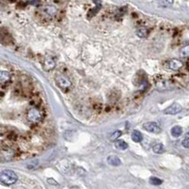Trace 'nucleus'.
Listing matches in <instances>:
<instances>
[{
    "label": "nucleus",
    "mask_w": 189,
    "mask_h": 189,
    "mask_svg": "<svg viewBox=\"0 0 189 189\" xmlns=\"http://www.w3.org/2000/svg\"><path fill=\"white\" fill-rule=\"evenodd\" d=\"M18 180L17 174L11 169H5L0 172V182L5 185H12Z\"/></svg>",
    "instance_id": "nucleus-1"
},
{
    "label": "nucleus",
    "mask_w": 189,
    "mask_h": 189,
    "mask_svg": "<svg viewBox=\"0 0 189 189\" xmlns=\"http://www.w3.org/2000/svg\"><path fill=\"white\" fill-rule=\"evenodd\" d=\"M44 118V113L38 107H31L27 113V119L30 123H39Z\"/></svg>",
    "instance_id": "nucleus-2"
},
{
    "label": "nucleus",
    "mask_w": 189,
    "mask_h": 189,
    "mask_svg": "<svg viewBox=\"0 0 189 189\" xmlns=\"http://www.w3.org/2000/svg\"><path fill=\"white\" fill-rule=\"evenodd\" d=\"M55 82L61 89L63 90V91H68L71 87H72V82H71V80L62 74L56 75Z\"/></svg>",
    "instance_id": "nucleus-3"
},
{
    "label": "nucleus",
    "mask_w": 189,
    "mask_h": 189,
    "mask_svg": "<svg viewBox=\"0 0 189 189\" xmlns=\"http://www.w3.org/2000/svg\"><path fill=\"white\" fill-rule=\"evenodd\" d=\"M155 86L158 91L160 92H165V91H169L173 88V83L170 80L166 79H160L156 80Z\"/></svg>",
    "instance_id": "nucleus-4"
},
{
    "label": "nucleus",
    "mask_w": 189,
    "mask_h": 189,
    "mask_svg": "<svg viewBox=\"0 0 189 189\" xmlns=\"http://www.w3.org/2000/svg\"><path fill=\"white\" fill-rule=\"evenodd\" d=\"M143 128H144L146 131L151 132V134H160L162 131L161 127L158 125L156 122H147V123L143 125Z\"/></svg>",
    "instance_id": "nucleus-5"
},
{
    "label": "nucleus",
    "mask_w": 189,
    "mask_h": 189,
    "mask_svg": "<svg viewBox=\"0 0 189 189\" xmlns=\"http://www.w3.org/2000/svg\"><path fill=\"white\" fill-rule=\"evenodd\" d=\"M182 110V107L179 104V103H173L172 105H170L169 107L164 111L165 115H175L179 113H181Z\"/></svg>",
    "instance_id": "nucleus-6"
},
{
    "label": "nucleus",
    "mask_w": 189,
    "mask_h": 189,
    "mask_svg": "<svg viewBox=\"0 0 189 189\" xmlns=\"http://www.w3.org/2000/svg\"><path fill=\"white\" fill-rule=\"evenodd\" d=\"M56 63L53 58H51L50 56H45V58L43 61V67L45 71H50L53 68H55Z\"/></svg>",
    "instance_id": "nucleus-7"
},
{
    "label": "nucleus",
    "mask_w": 189,
    "mask_h": 189,
    "mask_svg": "<svg viewBox=\"0 0 189 189\" xmlns=\"http://www.w3.org/2000/svg\"><path fill=\"white\" fill-rule=\"evenodd\" d=\"M183 66V63L178 59H172L167 63V67L172 71H178Z\"/></svg>",
    "instance_id": "nucleus-8"
},
{
    "label": "nucleus",
    "mask_w": 189,
    "mask_h": 189,
    "mask_svg": "<svg viewBox=\"0 0 189 189\" xmlns=\"http://www.w3.org/2000/svg\"><path fill=\"white\" fill-rule=\"evenodd\" d=\"M14 156V151L11 149H4L0 150V158L4 161L12 160Z\"/></svg>",
    "instance_id": "nucleus-9"
},
{
    "label": "nucleus",
    "mask_w": 189,
    "mask_h": 189,
    "mask_svg": "<svg viewBox=\"0 0 189 189\" xmlns=\"http://www.w3.org/2000/svg\"><path fill=\"white\" fill-rule=\"evenodd\" d=\"M11 80V74L8 71L0 70V84H6Z\"/></svg>",
    "instance_id": "nucleus-10"
},
{
    "label": "nucleus",
    "mask_w": 189,
    "mask_h": 189,
    "mask_svg": "<svg viewBox=\"0 0 189 189\" xmlns=\"http://www.w3.org/2000/svg\"><path fill=\"white\" fill-rule=\"evenodd\" d=\"M107 162H108L109 165L113 166H118L121 165L120 159L115 155H110L108 158H107Z\"/></svg>",
    "instance_id": "nucleus-11"
},
{
    "label": "nucleus",
    "mask_w": 189,
    "mask_h": 189,
    "mask_svg": "<svg viewBox=\"0 0 189 189\" xmlns=\"http://www.w3.org/2000/svg\"><path fill=\"white\" fill-rule=\"evenodd\" d=\"M131 139L136 143H140L143 140V135L139 131H134L131 134Z\"/></svg>",
    "instance_id": "nucleus-12"
},
{
    "label": "nucleus",
    "mask_w": 189,
    "mask_h": 189,
    "mask_svg": "<svg viewBox=\"0 0 189 189\" xmlns=\"http://www.w3.org/2000/svg\"><path fill=\"white\" fill-rule=\"evenodd\" d=\"M182 134V128L181 126H174L171 129V134L174 137H179L181 136Z\"/></svg>",
    "instance_id": "nucleus-13"
},
{
    "label": "nucleus",
    "mask_w": 189,
    "mask_h": 189,
    "mask_svg": "<svg viewBox=\"0 0 189 189\" xmlns=\"http://www.w3.org/2000/svg\"><path fill=\"white\" fill-rule=\"evenodd\" d=\"M44 11H45L47 16L48 15V16L52 17L56 14V12H57V9H56L55 7H52V6H48V7H45Z\"/></svg>",
    "instance_id": "nucleus-14"
},
{
    "label": "nucleus",
    "mask_w": 189,
    "mask_h": 189,
    "mask_svg": "<svg viewBox=\"0 0 189 189\" xmlns=\"http://www.w3.org/2000/svg\"><path fill=\"white\" fill-rule=\"evenodd\" d=\"M135 33L139 38H146L147 36V34H149V30H147L146 28H140L136 30Z\"/></svg>",
    "instance_id": "nucleus-15"
},
{
    "label": "nucleus",
    "mask_w": 189,
    "mask_h": 189,
    "mask_svg": "<svg viewBox=\"0 0 189 189\" xmlns=\"http://www.w3.org/2000/svg\"><path fill=\"white\" fill-rule=\"evenodd\" d=\"M115 147H117V149H119V150H127L128 149V144L123 141V140H118V141H115Z\"/></svg>",
    "instance_id": "nucleus-16"
},
{
    "label": "nucleus",
    "mask_w": 189,
    "mask_h": 189,
    "mask_svg": "<svg viewBox=\"0 0 189 189\" xmlns=\"http://www.w3.org/2000/svg\"><path fill=\"white\" fill-rule=\"evenodd\" d=\"M152 150L154 153H156V154H160V153L164 152V146H163L161 143H158V144L152 147Z\"/></svg>",
    "instance_id": "nucleus-17"
},
{
    "label": "nucleus",
    "mask_w": 189,
    "mask_h": 189,
    "mask_svg": "<svg viewBox=\"0 0 189 189\" xmlns=\"http://www.w3.org/2000/svg\"><path fill=\"white\" fill-rule=\"evenodd\" d=\"M180 55H181V57H182V58H188L189 57V44L181 48Z\"/></svg>",
    "instance_id": "nucleus-18"
},
{
    "label": "nucleus",
    "mask_w": 189,
    "mask_h": 189,
    "mask_svg": "<svg viewBox=\"0 0 189 189\" xmlns=\"http://www.w3.org/2000/svg\"><path fill=\"white\" fill-rule=\"evenodd\" d=\"M150 182L151 183V185H162L163 181L161 180V179H159V178L151 177L150 179Z\"/></svg>",
    "instance_id": "nucleus-19"
},
{
    "label": "nucleus",
    "mask_w": 189,
    "mask_h": 189,
    "mask_svg": "<svg viewBox=\"0 0 189 189\" xmlns=\"http://www.w3.org/2000/svg\"><path fill=\"white\" fill-rule=\"evenodd\" d=\"M121 135H122V132L120 131H115L114 134H112V135L110 136V139L112 141H115L116 139H118Z\"/></svg>",
    "instance_id": "nucleus-20"
},
{
    "label": "nucleus",
    "mask_w": 189,
    "mask_h": 189,
    "mask_svg": "<svg viewBox=\"0 0 189 189\" xmlns=\"http://www.w3.org/2000/svg\"><path fill=\"white\" fill-rule=\"evenodd\" d=\"M100 7H101V5L99 3L98 4V6H96V9H92V11H90L89 12V13H88V15H89V16L88 17H92V16H95V14L96 13V12H99V9H100Z\"/></svg>",
    "instance_id": "nucleus-21"
},
{
    "label": "nucleus",
    "mask_w": 189,
    "mask_h": 189,
    "mask_svg": "<svg viewBox=\"0 0 189 189\" xmlns=\"http://www.w3.org/2000/svg\"><path fill=\"white\" fill-rule=\"evenodd\" d=\"M182 145L183 147H186V149H189V138L185 139L182 142Z\"/></svg>",
    "instance_id": "nucleus-22"
},
{
    "label": "nucleus",
    "mask_w": 189,
    "mask_h": 189,
    "mask_svg": "<svg viewBox=\"0 0 189 189\" xmlns=\"http://www.w3.org/2000/svg\"><path fill=\"white\" fill-rule=\"evenodd\" d=\"M166 2L169 3V4H172L173 3V0H166Z\"/></svg>",
    "instance_id": "nucleus-23"
},
{
    "label": "nucleus",
    "mask_w": 189,
    "mask_h": 189,
    "mask_svg": "<svg viewBox=\"0 0 189 189\" xmlns=\"http://www.w3.org/2000/svg\"><path fill=\"white\" fill-rule=\"evenodd\" d=\"M185 137H186V138H189V130H188V131H187V134H185Z\"/></svg>",
    "instance_id": "nucleus-24"
},
{
    "label": "nucleus",
    "mask_w": 189,
    "mask_h": 189,
    "mask_svg": "<svg viewBox=\"0 0 189 189\" xmlns=\"http://www.w3.org/2000/svg\"><path fill=\"white\" fill-rule=\"evenodd\" d=\"M12 1H13V0H12Z\"/></svg>",
    "instance_id": "nucleus-25"
}]
</instances>
